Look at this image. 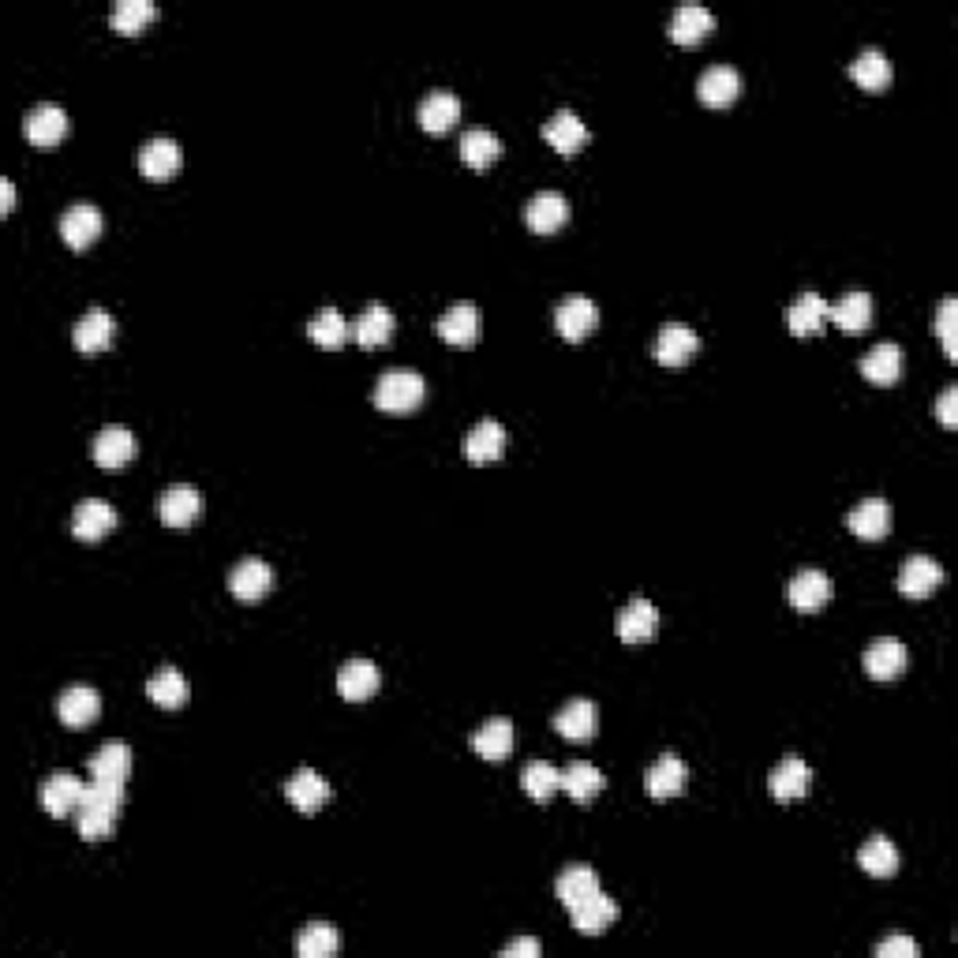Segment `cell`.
Segmentation results:
<instances>
[{
    "label": "cell",
    "instance_id": "obj_1",
    "mask_svg": "<svg viewBox=\"0 0 958 958\" xmlns=\"http://www.w3.org/2000/svg\"><path fill=\"white\" fill-rule=\"evenodd\" d=\"M124 809V782H109V779H90L87 793L76 809V827L87 843H98V838H109L121 820Z\"/></svg>",
    "mask_w": 958,
    "mask_h": 958
},
{
    "label": "cell",
    "instance_id": "obj_2",
    "mask_svg": "<svg viewBox=\"0 0 958 958\" xmlns=\"http://www.w3.org/2000/svg\"><path fill=\"white\" fill-rule=\"evenodd\" d=\"M424 394H427V382L408 368L382 371L375 382V405L382 413H413L419 401H424Z\"/></svg>",
    "mask_w": 958,
    "mask_h": 958
},
{
    "label": "cell",
    "instance_id": "obj_3",
    "mask_svg": "<svg viewBox=\"0 0 958 958\" xmlns=\"http://www.w3.org/2000/svg\"><path fill=\"white\" fill-rule=\"evenodd\" d=\"M697 349H700V337L692 326L667 323L660 326V334H655L652 341V360L660 363V368H686L692 356H697Z\"/></svg>",
    "mask_w": 958,
    "mask_h": 958
},
{
    "label": "cell",
    "instance_id": "obj_4",
    "mask_svg": "<svg viewBox=\"0 0 958 958\" xmlns=\"http://www.w3.org/2000/svg\"><path fill=\"white\" fill-rule=\"evenodd\" d=\"M102 210H98L94 203H76L64 210L60 217V240L68 244L71 251H83L90 248V244L102 236Z\"/></svg>",
    "mask_w": 958,
    "mask_h": 958
},
{
    "label": "cell",
    "instance_id": "obj_5",
    "mask_svg": "<svg viewBox=\"0 0 958 958\" xmlns=\"http://www.w3.org/2000/svg\"><path fill=\"white\" fill-rule=\"evenodd\" d=\"M98 715H102V697H98L94 686L79 681V686H68L57 697V719L68 730H83L94 723Z\"/></svg>",
    "mask_w": 958,
    "mask_h": 958
},
{
    "label": "cell",
    "instance_id": "obj_6",
    "mask_svg": "<svg viewBox=\"0 0 958 958\" xmlns=\"http://www.w3.org/2000/svg\"><path fill=\"white\" fill-rule=\"evenodd\" d=\"M83 793H87L83 779H76L71 771H53L49 779L42 782L38 801H42V809L49 816H68V813H76V809H79Z\"/></svg>",
    "mask_w": 958,
    "mask_h": 958
},
{
    "label": "cell",
    "instance_id": "obj_7",
    "mask_svg": "<svg viewBox=\"0 0 958 958\" xmlns=\"http://www.w3.org/2000/svg\"><path fill=\"white\" fill-rule=\"evenodd\" d=\"M895 584L906 599H928L939 584H944V570H939V562L928 559V554H910V559L902 562Z\"/></svg>",
    "mask_w": 958,
    "mask_h": 958
},
{
    "label": "cell",
    "instance_id": "obj_8",
    "mask_svg": "<svg viewBox=\"0 0 958 958\" xmlns=\"http://www.w3.org/2000/svg\"><path fill=\"white\" fill-rule=\"evenodd\" d=\"M596 323H599L596 304H591L588 296H581V292L565 296L559 312H554V330H559L565 341H584V337L596 330Z\"/></svg>",
    "mask_w": 958,
    "mask_h": 958
},
{
    "label": "cell",
    "instance_id": "obj_9",
    "mask_svg": "<svg viewBox=\"0 0 958 958\" xmlns=\"http://www.w3.org/2000/svg\"><path fill=\"white\" fill-rule=\"evenodd\" d=\"M285 798L292 801V809H300V813L312 816V813H318V809H323L326 801L334 798V790H330V782H326L315 768H300V771L289 775Z\"/></svg>",
    "mask_w": 958,
    "mask_h": 958
},
{
    "label": "cell",
    "instance_id": "obj_10",
    "mask_svg": "<svg viewBox=\"0 0 958 958\" xmlns=\"http://www.w3.org/2000/svg\"><path fill=\"white\" fill-rule=\"evenodd\" d=\"M273 588V570L262 559H240L229 570V591L240 604H259Z\"/></svg>",
    "mask_w": 958,
    "mask_h": 958
},
{
    "label": "cell",
    "instance_id": "obj_11",
    "mask_svg": "<svg viewBox=\"0 0 958 958\" xmlns=\"http://www.w3.org/2000/svg\"><path fill=\"white\" fill-rule=\"evenodd\" d=\"M23 135L26 143L34 146H57L64 135H68V113L53 102L34 105L31 113L23 116Z\"/></svg>",
    "mask_w": 958,
    "mask_h": 958
},
{
    "label": "cell",
    "instance_id": "obj_12",
    "mask_svg": "<svg viewBox=\"0 0 958 958\" xmlns=\"http://www.w3.org/2000/svg\"><path fill=\"white\" fill-rule=\"evenodd\" d=\"M737 94H742V76H737V68H730V64H711V68L700 71L697 98L705 105L723 109V105L734 102Z\"/></svg>",
    "mask_w": 958,
    "mask_h": 958
},
{
    "label": "cell",
    "instance_id": "obj_13",
    "mask_svg": "<svg viewBox=\"0 0 958 958\" xmlns=\"http://www.w3.org/2000/svg\"><path fill=\"white\" fill-rule=\"evenodd\" d=\"M116 528V509L109 506L105 498H83L76 509H71V532H76V540H102L105 532H113Z\"/></svg>",
    "mask_w": 958,
    "mask_h": 958
},
{
    "label": "cell",
    "instance_id": "obj_14",
    "mask_svg": "<svg viewBox=\"0 0 958 958\" xmlns=\"http://www.w3.org/2000/svg\"><path fill=\"white\" fill-rule=\"evenodd\" d=\"M199 514H203V495L191 483H172L166 495L158 498V517L169 528H188Z\"/></svg>",
    "mask_w": 958,
    "mask_h": 958
},
{
    "label": "cell",
    "instance_id": "obj_15",
    "mask_svg": "<svg viewBox=\"0 0 958 958\" xmlns=\"http://www.w3.org/2000/svg\"><path fill=\"white\" fill-rule=\"evenodd\" d=\"M809 787H813V771H809V764L801 756H787L768 775V790L775 801H798L805 798Z\"/></svg>",
    "mask_w": 958,
    "mask_h": 958
},
{
    "label": "cell",
    "instance_id": "obj_16",
    "mask_svg": "<svg viewBox=\"0 0 958 958\" xmlns=\"http://www.w3.org/2000/svg\"><path fill=\"white\" fill-rule=\"evenodd\" d=\"M570 914H573V928H577L581 936H604L607 928L618 921V906H615V899L604 895V888H599V891H591L588 899H581Z\"/></svg>",
    "mask_w": 958,
    "mask_h": 958
},
{
    "label": "cell",
    "instance_id": "obj_17",
    "mask_svg": "<svg viewBox=\"0 0 958 958\" xmlns=\"http://www.w3.org/2000/svg\"><path fill=\"white\" fill-rule=\"evenodd\" d=\"M525 222L532 233H559L565 222H570V203H565L562 191H540V195L528 199L525 206Z\"/></svg>",
    "mask_w": 958,
    "mask_h": 958
},
{
    "label": "cell",
    "instance_id": "obj_18",
    "mask_svg": "<svg viewBox=\"0 0 958 958\" xmlns=\"http://www.w3.org/2000/svg\"><path fill=\"white\" fill-rule=\"evenodd\" d=\"M787 599H790L793 610H805V615L824 610L827 599H832V581H827V573H820V570H801V573H793V581L787 584Z\"/></svg>",
    "mask_w": 958,
    "mask_h": 958
},
{
    "label": "cell",
    "instance_id": "obj_19",
    "mask_svg": "<svg viewBox=\"0 0 958 958\" xmlns=\"http://www.w3.org/2000/svg\"><path fill=\"white\" fill-rule=\"evenodd\" d=\"M686 779H689V771H686V764H681V756L663 753L660 760L644 771V790H647V798L667 801V798H678L681 787H686Z\"/></svg>",
    "mask_w": 958,
    "mask_h": 958
},
{
    "label": "cell",
    "instance_id": "obj_20",
    "mask_svg": "<svg viewBox=\"0 0 958 958\" xmlns=\"http://www.w3.org/2000/svg\"><path fill=\"white\" fill-rule=\"evenodd\" d=\"M90 453H94V464L98 469H124L127 461L135 458V435L127 431V427L113 424V427H102L94 438V446H90Z\"/></svg>",
    "mask_w": 958,
    "mask_h": 958
},
{
    "label": "cell",
    "instance_id": "obj_21",
    "mask_svg": "<svg viewBox=\"0 0 958 958\" xmlns=\"http://www.w3.org/2000/svg\"><path fill=\"white\" fill-rule=\"evenodd\" d=\"M906 660H910L906 644L895 641V636H880V641L865 647V670H869V678L876 681L899 678V674L906 670Z\"/></svg>",
    "mask_w": 958,
    "mask_h": 958
},
{
    "label": "cell",
    "instance_id": "obj_22",
    "mask_svg": "<svg viewBox=\"0 0 958 958\" xmlns=\"http://www.w3.org/2000/svg\"><path fill=\"white\" fill-rule=\"evenodd\" d=\"M655 625H660V610H655L652 604H647V599H629V604L618 610V622H615V629H618V636H622L625 644H644V641H652V633H655Z\"/></svg>",
    "mask_w": 958,
    "mask_h": 958
},
{
    "label": "cell",
    "instance_id": "obj_23",
    "mask_svg": "<svg viewBox=\"0 0 958 958\" xmlns=\"http://www.w3.org/2000/svg\"><path fill=\"white\" fill-rule=\"evenodd\" d=\"M846 528L857 536V540H883L891 528V506L883 498H865L846 514Z\"/></svg>",
    "mask_w": 958,
    "mask_h": 958
},
{
    "label": "cell",
    "instance_id": "obj_24",
    "mask_svg": "<svg viewBox=\"0 0 958 958\" xmlns=\"http://www.w3.org/2000/svg\"><path fill=\"white\" fill-rule=\"evenodd\" d=\"M180 161H184V154H180V143L166 139V135H158V139L143 143L139 150V169L146 180H169L180 172Z\"/></svg>",
    "mask_w": 958,
    "mask_h": 958
},
{
    "label": "cell",
    "instance_id": "obj_25",
    "mask_svg": "<svg viewBox=\"0 0 958 958\" xmlns=\"http://www.w3.org/2000/svg\"><path fill=\"white\" fill-rule=\"evenodd\" d=\"M458 121H461V98L453 94V90H431V94L419 102V127H424V132L442 135Z\"/></svg>",
    "mask_w": 958,
    "mask_h": 958
},
{
    "label": "cell",
    "instance_id": "obj_26",
    "mask_svg": "<svg viewBox=\"0 0 958 958\" xmlns=\"http://www.w3.org/2000/svg\"><path fill=\"white\" fill-rule=\"evenodd\" d=\"M902 371H906V352L891 341L876 345V349L861 356V375L876 382V386H891V382H899Z\"/></svg>",
    "mask_w": 958,
    "mask_h": 958
},
{
    "label": "cell",
    "instance_id": "obj_27",
    "mask_svg": "<svg viewBox=\"0 0 958 958\" xmlns=\"http://www.w3.org/2000/svg\"><path fill=\"white\" fill-rule=\"evenodd\" d=\"M506 453V427L498 419H480L464 438V458L472 464H491Z\"/></svg>",
    "mask_w": 958,
    "mask_h": 958
},
{
    "label": "cell",
    "instance_id": "obj_28",
    "mask_svg": "<svg viewBox=\"0 0 958 958\" xmlns=\"http://www.w3.org/2000/svg\"><path fill=\"white\" fill-rule=\"evenodd\" d=\"M113 330H116L113 315L102 312V307H90V312L76 323V330H71V345H76L79 352H87V356L102 352V349L113 345Z\"/></svg>",
    "mask_w": 958,
    "mask_h": 958
},
{
    "label": "cell",
    "instance_id": "obj_29",
    "mask_svg": "<svg viewBox=\"0 0 958 958\" xmlns=\"http://www.w3.org/2000/svg\"><path fill=\"white\" fill-rule=\"evenodd\" d=\"M824 323H827V304L820 292H801L798 300L790 304L787 312V326L793 337H816L824 334Z\"/></svg>",
    "mask_w": 958,
    "mask_h": 958
},
{
    "label": "cell",
    "instance_id": "obj_30",
    "mask_svg": "<svg viewBox=\"0 0 958 958\" xmlns=\"http://www.w3.org/2000/svg\"><path fill=\"white\" fill-rule=\"evenodd\" d=\"M379 667L371 660H349L337 670V692L345 700H371L379 692Z\"/></svg>",
    "mask_w": 958,
    "mask_h": 958
},
{
    "label": "cell",
    "instance_id": "obj_31",
    "mask_svg": "<svg viewBox=\"0 0 958 958\" xmlns=\"http://www.w3.org/2000/svg\"><path fill=\"white\" fill-rule=\"evenodd\" d=\"M543 139L559 154H577L581 146L588 143V127H584V121L573 109H559V113L543 124Z\"/></svg>",
    "mask_w": 958,
    "mask_h": 958
},
{
    "label": "cell",
    "instance_id": "obj_32",
    "mask_svg": "<svg viewBox=\"0 0 958 958\" xmlns=\"http://www.w3.org/2000/svg\"><path fill=\"white\" fill-rule=\"evenodd\" d=\"M827 318H832L843 334H865V330H869V323H872V296H869V292H861V289L846 292L835 307H827Z\"/></svg>",
    "mask_w": 958,
    "mask_h": 958
},
{
    "label": "cell",
    "instance_id": "obj_33",
    "mask_svg": "<svg viewBox=\"0 0 958 958\" xmlns=\"http://www.w3.org/2000/svg\"><path fill=\"white\" fill-rule=\"evenodd\" d=\"M435 330L442 341L458 345V349H469V345H476V337H480V312L472 304H458L438 318Z\"/></svg>",
    "mask_w": 958,
    "mask_h": 958
},
{
    "label": "cell",
    "instance_id": "obj_34",
    "mask_svg": "<svg viewBox=\"0 0 958 958\" xmlns=\"http://www.w3.org/2000/svg\"><path fill=\"white\" fill-rule=\"evenodd\" d=\"M554 730H559L565 742H588V737L596 734V705L584 697L562 705L559 715H554Z\"/></svg>",
    "mask_w": 958,
    "mask_h": 958
},
{
    "label": "cell",
    "instance_id": "obj_35",
    "mask_svg": "<svg viewBox=\"0 0 958 958\" xmlns=\"http://www.w3.org/2000/svg\"><path fill=\"white\" fill-rule=\"evenodd\" d=\"M472 750L491 764L506 760V756L514 753V723H509V719H498V715L487 719V723L472 734Z\"/></svg>",
    "mask_w": 958,
    "mask_h": 958
},
{
    "label": "cell",
    "instance_id": "obj_36",
    "mask_svg": "<svg viewBox=\"0 0 958 958\" xmlns=\"http://www.w3.org/2000/svg\"><path fill=\"white\" fill-rule=\"evenodd\" d=\"M711 26H715V20H711V12L705 4H678V8H674V15H670L667 34L678 45H697L711 31Z\"/></svg>",
    "mask_w": 958,
    "mask_h": 958
},
{
    "label": "cell",
    "instance_id": "obj_37",
    "mask_svg": "<svg viewBox=\"0 0 958 958\" xmlns=\"http://www.w3.org/2000/svg\"><path fill=\"white\" fill-rule=\"evenodd\" d=\"M397 330L394 312H386L382 304H371L368 312L352 323V337L363 345V349H379V345H390V337Z\"/></svg>",
    "mask_w": 958,
    "mask_h": 958
},
{
    "label": "cell",
    "instance_id": "obj_38",
    "mask_svg": "<svg viewBox=\"0 0 958 958\" xmlns=\"http://www.w3.org/2000/svg\"><path fill=\"white\" fill-rule=\"evenodd\" d=\"M501 158V139L491 127H469L461 135V161L469 169H487Z\"/></svg>",
    "mask_w": 958,
    "mask_h": 958
},
{
    "label": "cell",
    "instance_id": "obj_39",
    "mask_svg": "<svg viewBox=\"0 0 958 958\" xmlns=\"http://www.w3.org/2000/svg\"><path fill=\"white\" fill-rule=\"evenodd\" d=\"M337 947H341V933L330 921H312L307 928H300L292 951H296V958H334Z\"/></svg>",
    "mask_w": 958,
    "mask_h": 958
},
{
    "label": "cell",
    "instance_id": "obj_40",
    "mask_svg": "<svg viewBox=\"0 0 958 958\" xmlns=\"http://www.w3.org/2000/svg\"><path fill=\"white\" fill-rule=\"evenodd\" d=\"M850 79L861 90H869V94H880L891 83V64L880 49H861L850 60Z\"/></svg>",
    "mask_w": 958,
    "mask_h": 958
},
{
    "label": "cell",
    "instance_id": "obj_41",
    "mask_svg": "<svg viewBox=\"0 0 958 958\" xmlns=\"http://www.w3.org/2000/svg\"><path fill=\"white\" fill-rule=\"evenodd\" d=\"M604 787H607L604 771H599L596 764H588V760H573L570 768L562 771V790L570 793L577 805H588V801L596 798Z\"/></svg>",
    "mask_w": 958,
    "mask_h": 958
},
{
    "label": "cell",
    "instance_id": "obj_42",
    "mask_svg": "<svg viewBox=\"0 0 958 958\" xmlns=\"http://www.w3.org/2000/svg\"><path fill=\"white\" fill-rule=\"evenodd\" d=\"M146 692H150L154 705L166 708V711L184 708V705H188V697H191L188 678H184V674H180L177 667H161L150 681H146Z\"/></svg>",
    "mask_w": 958,
    "mask_h": 958
},
{
    "label": "cell",
    "instance_id": "obj_43",
    "mask_svg": "<svg viewBox=\"0 0 958 958\" xmlns=\"http://www.w3.org/2000/svg\"><path fill=\"white\" fill-rule=\"evenodd\" d=\"M132 775V750L124 742H105L102 750L90 756V779L124 782Z\"/></svg>",
    "mask_w": 958,
    "mask_h": 958
},
{
    "label": "cell",
    "instance_id": "obj_44",
    "mask_svg": "<svg viewBox=\"0 0 958 958\" xmlns=\"http://www.w3.org/2000/svg\"><path fill=\"white\" fill-rule=\"evenodd\" d=\"M554 891H559L562 906L573 910L581 899H588L591 891H599V876H596V869H588V865H565L559 883H554Z\"/></svg>",
    "mask_w": 958,
    "mask_h": 958
},
{
    "label": "cell",
    "instance_id": "obj_45",
    "mask_svg": "<svg viewBox=\"0 0 958 958\" xmlns=\"http://www.w3.org/2000/svg\"><path fill=\"white\" fill-rule=\"evenodd\" d=\"M521 787L532 801H540V805H546V801L554 798V793L562 790V771L554 768L551 760H528L525 771H521Z\"/></svg>",
    "mask_w": 958,
    "mask_h": 958
},
{
    "label": "cell",
    "instance_id": "obj_46",
    "mask_svg": "<svg viewBox=\"0 0 958 958\" xmlns=\"http://www.w3.org/2000/svg\"><path fill=\"white\" fill-rule=\"evenodd\" d=\"M154 20H158V4L154 0H116L113 4V15H109V23H113L116 34H139L143 26H150Z\"/></svg>",
    "mask_w": 958,
    "mask_h": 958
},
{
    "label": "cell",
    "instance_id": "obj_47",
    "mask_svg": "<svg viewBox=\"0 0 958 958\" xmlns=\"http://www.w3.org/2000/svg\"><path fill=\"white\" fill-rule=\"evenodd\" d=\"M857 865L869 876H876V880H888V876L899 872V850L883 835H872L869 843L857 850Z\"/></svg>",
    "mask_w": 958,
    "mask_h": 958
},
{
    "label": "cell",
    "instance_id": "obj_48",
    "mask_svg": "<svg viewBox=\"0 0 958 958\" xmlns=\"http://www.w3.org/2000/svg\"><path fill=\"white\" fill-rule=\"evenodd\" d=\"M352 326L345 323V315L337 312V307H323L312 323H307V337H312L315 345H323V349H341L345 341H349Z\"/></svg>",
    "mask_w": 958,
    "mask_h": 958
},
{
    "label": "cell",
    "instance_id": "obj_49",
    "mask_svg": "<svg viewBox=\"0 0 958 958\" xmlns=\"http://www.w3.org/2000/svg\"><path fill=\"white\" fill-rule=\"evenodd\" d=\"M955 323H958V304H955V296H944V304H939V312H936V337H939V345H944V352L951 363H958Z\"/></svg>",
    "mask_w": 958,
    "mask_h": 958
},
{
    "label": "cell",
    "instance_id": "obj_50",
    "mask_svg": "<svg viewBox=\"0 0 958 958\" xmlns=\"http://www.w3.org/2000/svg\"><path fill=\"white\" fill-rule=\"evenodd\" d=\"M936 416L947 431H955L958 427V386H944V394H939V401H936Z\"/></svg>",
    "mask_w": 958,
    "mask_h": 958
},
{
    "label": "cell",
    "instance_id": "obj_51",
    "mask_svg": "<svg viewBox=\"0 0 958 958\" xmlns=\"http://www.w3.org/2000/svg\"><path fill=\"white\" fill-rule=\"evenodd\" d=\"M876 958H917V944L910 936H891L876 947Z\"/></svg>",
    "mask_w": 958,
    "mask_h": 958
},
{
    "label": "cell",
    "instance_id": "obj_52",
    "mask_svg": "<svg viewBox=\"0 0 958 958\" xmlns=\"http://www.w3.org/2000/svg\"><path fill=\"white\" fill-rule=\"evenodd\" d=\"M540 955H543V947H540V939H532V936H521V939H514V944L501 947V958H540Z\"/></svg>",
    "mask_w": 958,
    "mask_h": 958
},
{
    "label": "cell",
    "instance_id": "obj_53",
    "mask_svg": "<svg viewBox=\"0 0 958 958\" xmlns=\"http://www.w3.org/2000/svg\"><path fill=\"white\" fill-rule=\"evenodd\" d=\"M15 210V184L8 177H0V214H12Z\"/></svg>",
    "mask_w": 958,
    "mask_h": 958
}]
</instances>
